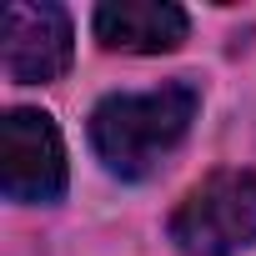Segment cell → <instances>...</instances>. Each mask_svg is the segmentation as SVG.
<instances>
[{"label": "cell", "mask_w": 256, "mask_h": 256, "mask_svg": "<svg viewBox=\"0 0 256 256\" xmlns=\"http://www.w3.org/2000/svg\"><path fill=\"white\" fill-rule=\"evenodd\" d=\"M196 110H201V90L186 76H176V80H166L156 90L106 96L90 110V146H96V156H100V166L110 176L146 181L191 136Z\"/></svg>", "instance_id": "cell-1"}, {"label": "cell", "mask_w": 256, "mask_h": 256, "mask_svg": "<svg viewBox=\"0 0 256 256\" xmlns=\"http://www.w3.org/2000/svg\"><path fill=\"white\" fill-rule=\"evenodd\" d=\"M166 231L186 256H236L256 246V171H211L181 196Z\"/></svg>", "instance_id": "cell-2"}, {"label": "cell", "mask_w": 256, "mask_h": 256, "mask_svg": "<svg viewBox=\"0 0 256 256\" xmlns=\"http://www.w3.org/2000/svg\"><path fill=\"white\" fill-rule=\"evenodd\" d=\"M66 141L46 110L16 106L0 120V191L20 206H50L66 196Z\"/></svg>", "instance_id": "cell-3"}, {"label": "cell", "mask_w": 256, "mask_h": 256, "mask_svg": "<svg viewBox=\"0 0 256 256\" xmlns=\"http://www.w3.org/2000/svg\"><path fill=\"white\" fill-rule=\"evenodd\" d=\"M76 56V36H70V16L60 6H30L16 0L6 10V76L16 86H50L70 70Z\"/></svg>", "instance_id": "cell-4"}, {"label": "cell", "mask_w": 256, "mask_h": 256, "mask_svg": "<svg viewBox=\"0 0 256 256\" xmlns=\"http://www.w3.org/2000/svg\"><path fill=\"white\" fill-rule=\"evenodd\" d=\"M96 40L106 50H126V56H161L176 50L191 30L186 10L171 0H106L96 6Z\"/></svg>", "instance_id": "cell-5"}]
</instances>
